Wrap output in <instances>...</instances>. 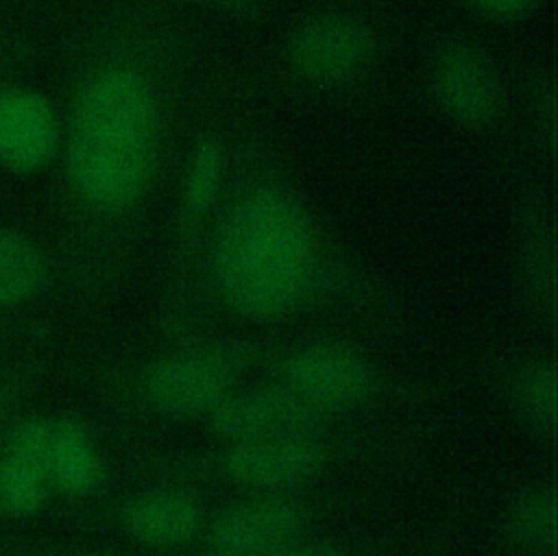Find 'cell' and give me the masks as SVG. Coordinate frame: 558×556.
I'll return each mask as SVG.
<instances>
[{
    "label": "cell",
    "mask_w": 558,
    "mask_h": 556,
    "mask_svg": "<svg viewBox=\"0 0 558 556\" xmlns=\"http://www.w3.org/2000/svg\"><path fill=\"white\" fill-rule=\"evenodd\" d=\"M318 231L303 201L259 183L235 194L216 216L207 277L218 303L248 323H277L301 312L323 286Z\"/></svg>",
    "instance_id": "6da1fadb"
},
{
    "label": "cell",
    "mask_w": 558,
    "mask_h": 556,
    "mask_svg": "<svg viewBox=\"0 0 558 556\" xmlns=\"http://www.w3.org/2000/svg\"><path fill=\"white\" fill-rule=\"evenodd\" d=\"M161 111L153 81L131 63H107L74 98L63 153L76 198L120 216L146 194L159 150Z\"/></svg>",
    "instance_id": "7a4b0ae2"
},
{
    "label": "cell",
    "mask_w": 558,
    "mask_h": 556,
    "mask_svg": "<svg viewBox=\"0 0 558 556\" xmlns=\"http://www.w3.org/2000/svg\"><path fill=\"white\" fill-rule=\"evenodd\" d=\"M253 353L235 342H198L150 360L133 382L135 399L163 419H205L240 388Z\"/></svg>",
    "instance_id": "3957f363"
},
{
    "label": "cell",
    "mask_w": 558,
    "mask_h": 556,
    "mask_svg": "<svg viewBox=\"0 0 558 556\" xmlns=\"http://www.w3.org/2000/svg\"><path fill=\"white\" fill-rule=\"evenodd\" d=\"M340 449L327 434L229 440L194 464L205 475L244 495H290L314 482Z\"/></svg>",
    "instance_id": "277c9868"
},
{
    "label": "cell",
    "mask_w": 558,
    "mask_h": 556,
    "mask_svg": "<svg viewBox=\"0 0 558 556\" xmlns=\"http://www.w3.org/2000/svg\"><path fill=\"white\" fill-rule=\"evenodd\" d=\"M270 379L340 419L379 401L386 392L381 368L360 349L336 340H310L279 353Z\"/></svg>",
    "instance_id": "5b68a950"
},
{
    "label": "cell",
    "mask_w": 558,
    "mask_h": 556,
    "mask_svg": "<svg viewBox=\"0 0 558 556\" xmlns=\"http://www.w3.org/2000/svg\"><path fill=\"white\" fill-rule=\"evenodd\" d=\"M283 57L290 72L305 85L340 89L371 70L377 57V35L353 13L323 11L290 31Z\"/></svg>",
    "instance_id": "8992f818"
},
{
    "label": "cell",
    "mask_w": 558,
    "mask_h": 556,
    "mask_svg": "<svg viewBox=\"0 0 558 556\" xmlns=\"http://www.w3.org/2000/svg\"><path fill=\"white\" fill-rule=\"evenodd\" d=\"M310 506L290 495H246L207 517L203 556H270L307 534Z\"/></svg>",
    "instance_id": "52a82bcc"
},
{
    "label": "cell",
    "mask_w": 558,
    "mask_h": 556,
    "mask_svg": "<svg viewBox=\"0 0 558 556\" xmlns=\"http://www.w3.org/2000/svg\"><path fill=\"white\" fill-rule=\"evenodd\" d=\"M333 421L336 416L272 379L262 386L235 388L205 416L209 432L220 443L327 434Z\"/></svg>",
    "instance_id": "ba28073f"
},
{
    "label": "cell",
    "mask_w": 558,
    "mask_h": 556,
    "mask_svg": "<svg viewBox=\"0 0 558 556\" xmlns=\"http://www.w3.org/2000/svg\"><path fill=\"white\" fill-rule=\"evenodd\" d=\"M429 94L449 122L466 129L493 122L504 107L497 65L466 41H451L438 50L429 68Z\"/></svg>",
    "instance_id": "9c48e42d"
},
{
    "label": "cell",
    "mask_w": 558,
    "mask_h": 556,
    "mask_svg": "<svg viewBox=\"0 0 558 556\" xmlns=\"http://www.w3.org/2000/svg\"><path fill=\"white\" fill-rule=\"evenodd\" d=\"M116 521L137 545L148 549H179L196 541L205 528V504L187 486L166 484L126 497Z\"/></svg>",
    "instance_id": "30bf717a"
},
{
    "label": "cell",
    "mask_w": 558,
    "mask_h": 556,
    "mask_svg": "<svg viewBox=\"0 0 558 556\" xmlns=\"http://www.w3.org/2000/svg\"><path fill=\"white\" fill-rule=\"evenodd\" d=\"M54 421L28 416L4 432L0 445V512L28 517L44 508L52 491L50 440Z\"/></svg>",
    "instance_id": "8fae6325"
},
{
    "label": "cell",
    "mask_w": 558,
    "mask_h": 556,
    "mask_svg": "<svg viewBox=\"0 0 558 556\" xmlns=\"http://www.w3.org/2000/svg\"><path fill=\"white\" fill-rule=\"evenodd\" d=\"M61 126L52 102L37 89L0 92V168L35 174L57 155Z\"/></svg>",
    "instance_id": "7c38bea8"
},
{
    "label": "cell",
    "mask_w": 558,
    "mask_h": 556,
    "mask_svg": "<svg viewBox=\"0 0 558 556\" xmlns=\"http://www.w3.org/2000/svg\"><path fill=\"white\" fill-rule=\"evenodd\" d=\"M504 536L525 556H554L558 539V495L551 482H532L504 510Z\"/></svg>",
    "instance_id": "4fadbf2b"
},
{
    "label": "cell",
    "mask_w": 558,
    "mask_h": 556,
    "mask_svg": "<svg viewBox=\"0 0 558 556\" xmlns=\"http://www.w3.org/2000/svg\"><path fill=\"white\" fill-rule=\"evenodd\" d=\"M102 458L87 432L76 419H59L50 440V482L52 488L70 497H89L102 484Z\"/></svg>",
    "instance_id": "5bb4252c"
},
{
    "label": "cell",
    "mask_w": 558,
    "mask_h": 556,
    "mask_svg": "<svg viewBox=\"0 0 558 556\" xmlns=\"http://www.w3.org/2000/svg\"><path fill=\"white\" fill-rule=\"evenodd\" d=\"M506 399L514 416L534 434L551 438L558 416V373L551 360L530 358L508 371Z\"/></svg>",
    "instance_id": "9a60e30c"
},
{
    "label": "cell",
    "mask_w": 558,
    "mask_h": 556,
    "mask_svg": "<svg viewBox=\"0 0 558 556\" xmlns=\"http://www.w3.org/2000/svg\"><path fill=\"white\" fill-rule=\"evenodd\" d=\"M48 259L41 246L13 227H0V307L20 305L41 292Z\"/></svg>",
    "instance_id": "2e32d148"
},
{
    "label": "cell",
    "mask_w": 558,
    "mask_h": 556,
    "mask_svg": "<svg viewBox=\"0 0 558 556\" xmlns=\"http://www.w3.org/2000/svg\"><path fill=\"white\" fill-rule=\"evenodd\" d=\"M227 177V155L216 140L196 144L183 170L179 209L185 227H196L216 207Z\"/></svg>",
    "instance_id": "e0dca14e"
},
{
    "label": "cell",
    "mask_w": 558,
    "mask_h": 556,
    "mask_svg": "<svg viewBox=\"0 0 558 556\" xmlns=\"http://www.w3.org/2000/svg\"><path fill=\"white\" fill-rule=\"evenodd\" d=\"M541 0H464V4L482 15L484 20L493 22H510L527 15L538 7Z\"/></svg>",
    "instance_id": "ac0fdd59"
},
{
    "label": "cell",
    "mask_w": 558,
    "mask_h": 556,
    "mask_svg": "<svg viewBox=\"0 0 558 556\" xmlns=\"http://www.w3.org/2000/svg\"><path fill=\"white\" fill-rule=\"evenodd\" d=\"M270 556H355V552L340 541L312 539L310 534H305Z\"/></svg>",
    "instance_id": "d6986e66"
},
{
    "label": "cell",
    "mask_w": 558,
    "mask_h": 556,
    "mask_svg": "<svg viewBox=\"0 0 558 556\" xmlns=\"http://www.w3.org/2000/svg\"><path fill=\"white\" fill-rule=\"evenodd\" d=\"M17 392V382L15 379H4L0 382V434L4 430V421L9 416V408H11V401Z\"/></svg>",
    "instance_id": "ffe728a7"
},
{
    "label": "cell",
    "mask_w": 558,
    "mask_h": 556,
    "mask_svg": "<svg viewBox=\"0 0 558 556\" xmlns=\"http://www.w3.org/2000/svg\"><path fill=\"white\" fill-rule=\"evenodd\" d=\"M185 2L211 7V9H218V11H238V9H242L248 0H185Z\"/></svg>",
    "instance_id": "44dd1931"
},
{
    "label": "cell",
    "mask_w": 558,
    "mask_h": 556,
    "mask_svg": "<svg viewBox=\"0 0 558 556\" xmlns=\"http://www.w3.org/2000/svg\"><path fill=\"white\" fill-rule=\"evenodd\" d=\"M78 556H122V554H113V552H83Z\"/></svg>",
    "instance_id": "7402d4cb"
}]
</instances>
